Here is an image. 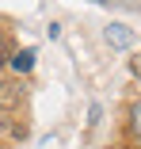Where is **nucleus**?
Here are the masks:
<instances>
[{
    "mask_svg": "<svg viewBox=\"0 0 141 149\" xmlns=\"http://www.w3.org/2000/svg\"><path fill=\"white\" fill-rule=\"evenodd\" d=\"M126 130H130V138L141 145V100L130 107V115H126Z\"/></svg>",
    "mask_w": 141,
    "mask_h": 149,
    "instance_id": "obj_3",
    "label": "nucleus"
},
{
    "mask_svg": "<svg viewBox=\"0 0 141 149\" xmlns=\"http://www.w3.org/2000/svg\"><path fill=\"white\" fill-rule=\"evenodd\" d=\"M15 134H23V130H19V126H12L8 118L0 115V145H4V138H15Z\"/></svg>",
    "mask_w": 141,
    "mask_h": 149,
    "instance_id": "obj_4",
    "label": "nucleus"
},
{
    "mask_svg": "<svg viewBox=\"0 0 141 149\" xmlns=\"http://www.w3.org/2000/svg\"><path fill=\"white\" fill-rule=\"evenodd\" d=\"M0 149H4V145H0Z\"/></svg>",
    "mask_w": 141,
    "mask_h": 149,
    "instance_id": "obj_6",
    "label": "nucleus"
},
{
    "mask_svg": "<svg viewBox=\"0 0 141 149\" xmlns=\"http://www.w3.org/2000/svg\"><path fill=\"white\" fill-rule=\"evenodd\" d=\"M19 103H23V84H19V80H8V77H0V115L8 118Z\"/></svg>",
    "mask_w": 141,
    "mask_h": 149,
    "instance_id": "obj_1",
    "label": "nucleus"
},
{
    "mask_svg": "<svg viewBox=\"0 0 141 149\" xmlns=\"http://www.w3.org/2000/svg\"><path fill=\"white\" fill-rule=\"evenodd\" d=\"M8 65H12L15 73H31V69H35V50L27 46V50H15V54H8Z\"/></svg>",
    "mask_w": 141,
    "mask_h": 149,
    "instance_id": "obj_2",
    "label": "nucleus"
},
{
    "mask_svg": "<svg viewBox=\"0 0 141 149\" xmlns=\"http://www.w3.org/2000/svg\"><path fill=\"white\" fill-rule=\"evenodd\" d=\"M8 61V38H4V31H0V65Z\"/></svg>",
    "mask_w": 141,
    "mask_h": 149,
    "instance_id": "obj_5",
    "label": "nucleus"
}]
</instances>
